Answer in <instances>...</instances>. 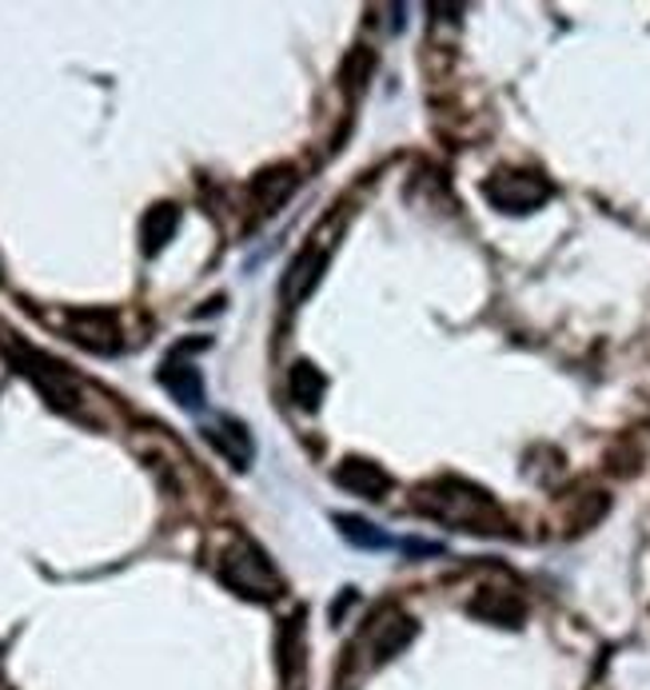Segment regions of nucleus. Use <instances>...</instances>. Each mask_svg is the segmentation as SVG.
<instances>
[{"instance_id":"nucleus-1","label":"nucleus","mask_w":650,"mask_h":690,"mask_svg":"<svg viewBox=\"0 0 650 690\" xmlns=\"http://www.w3.org/2000/svg\"><path fill=\"white\" fill-rule=\"evenodd\" d=\"M415 507L427 515V519L443 523V527L455 531H471V535H499L507 531V515L487 491L475 487L467 480H455V475H443V480H431L415 491Z\"/></svg>"},{"instance_id":"nucleus-2","label":"nucleus","mask_w":650,"mask_h":690,"mask_svg":"<svg viewBox=\"0 0 650 690\" xmlns=\"http://www.w3.org/2000/svg\"><path fill=\"white\" fill-rule=\"evenodd\" d=\"M9 360L21 375H29V380L37 383V391H41L52 408L81 411V383H76V375H72L64 363L49 360L44 351H32V348H24V343L21 348H9Z\"/></svg>"},{"instance_id":"nucleus-3","label":"nucleus","mask_w":650,"mask_h":690,"mask_svg":"<svg viewBox=\"0 0 650 690\" xmlns=\"http://www.w3.org/2000/svg\"><path fill=\"white\" fill-rule=\"evenodd\" d=\"M220 579L228 583L236 595H248V599H271L280 595V575L268 563L260 547L251 543H236L231 550H224L220 559Z\"/></svg>"},{"instance_id":"nucleus-4","label":"nucleus","mask_w":650,"mask_h":690,"mask_svg":"<svg viewBox=\"0 0 650 690\" xmlns=\"http://www.w3.org/2000/svg\"><path fill=\"white\" fill-rule=\"evenodd\" d=\"M550 184L543 181L539 172H495L487 184H483V196H487L491 208L510 212V216H527V212L543 208L550 200Z\"/></svg>"},{"instance_id":"nucleus-5","label":"nucleus","mask_w":650,"mask_h":690,"mask_svg":"<svg viewBox=\"0 0 650 690\" xmlns=\"http://www.w3.org/2000/svg\"><path fill=\"white\" fill-rule=\"evenodd\" d=\"M69 340L81 343L92 356H116L121 351V323L104 308L72 311L69 316Z\"/></svg>"},{"instance_id":"nucleus-6","label":"nucleus","mask_w":650,"mask_h":690,"mask_svg":"<svg viewBox=\"0 0 650 690\" xmlns=\"http://www.w3.org/2000/svg\"><path fill=\"white\" fill-rule=\"evenodd\" d=\"M323 268H328V251L323 248H303L296 260L288 264V271H283V280H280V296L283 303H303L316 291V284L323 280Z\"/></svg>"},{"instance_id":"nucleus-7","label":"nucleus","mask_w":650,"mask_h":690,"mask_svg":"<svg viewBox=\"0 0 650 690\" xmlns=\"http://www.w3.org/2000/svg\"><path fill=\"white\" fill-rule=\"evenodd\" d=\"M331 480L340 483L348 495H355V500H383L391 491V475L380 467V463L371 460H360V455H351V460H343L340 467H336V475Z\"/></svg>"},{"instance_id":"nucleus-8","label":"nucleus","mask_w":650,"mask_h":690,"mask_svg":"<svg viewBox=\"0 0 650 690\" xmlns=\"http://www.w3.org/2000/svg\"><path fill=\"white\" fill-rule=\"evenodd\" d=\"M161 388L168 391V395L176 403H180V408H188V411L204 408V375L196 368H192L188 360H184L180 351H172L168 360H164V368H161Z\"/></svg>"},{"instance_id":"nucleus-9","label":"nucleus","mask_w":650,"mask_h":690,"mask_svg":"<svg viewBox=\"0 0 650 690\" xmlns=\"http://www.w3.org/2000/svg\"><path fill=\"white\" fill-rule=\"evenodd\" d=\"M204 440H208L211 447L220 451L224 460H228L236 471L248 467L251 455H256V443H251L248 428H244L240 420H228V415H220V420H211L208 428H204Z\"/></svg>"},{"instance_id":"nucleus-10","label":"nucleus","mask_w":650,"mask_h":690,"mask_svg":"<svg viewBox=\"0 0 650 690\" xmlns=\"http://www.w3.org/2000/svg\"><path fill=\"white\" fill-rule=\"evenodd\" d=\"M176 228H180V208L168 200L152 204L148 212H144L141 220V248L144 256H161L164 248L172 244V236H176Z\"/></svg>"},{"instance_id":"nucleus-11","label":"nucleus","mask_w":650,"mask_h":690,"mask_svg":"<svg viewBox=\"0 0 650 690\" xmlns=\"http://www.w3.org/2000/svg\"><path fill=\"white\" fill-rule=\"evenodd\" d=\"M467 610L475 615V619L499 622V627H519L523 615H527V607H523L519 595H510V590H499V587L479 590V595L471 599Z\"/></svg>"},{"instance_id":"nucleus-12","label":"nucleus","mask_w":650,"mask_h":690,"mask_svg":"<svg viewBox=\"0 0 650 690\" xmlns=\"http://www.w3.org/2000/svg\"><path fill=\"white\" fill-rule=\"evenodd\" d=\"M288 391H291V400H296V408L316 411L323 403V395H328V380H323V371L316 368V363L300 360L288 375Z\"/></svg>"},{"instance_id":"nucleus-13","label":"nucleus","mask_w":650,"mask_h":690,"mask_svg":"<svg viewBox=\"0 0 650 690\" xmlns=\"http://www.w3.org/2000/svg\"><path fill=\"white\" fill-rule=\"evenodd\" d=\"M296 184H300V176H296L291 168H268L251 181V196H256L260 212H276L291 192H296Z\"/></svg>"},{"instance_id":"nucleus-14","label":"nucleus","mask_w":650,"mask_h":690,"mask_svg":"<svg viewBox=\"0 0 650 690\" xmlns=\"http://www.w3.org/2000/svg\"><path fill=\"white\" fill-rule=\"evenodd\" d=\"M411 635H415V622L407 619V615H391V619L375 622L371 627V650H375V659H391V655H400L403 647L411 642Z\"/></svg>"},{"instance_id":"nucleus-15","label":"nucleus","mask_w":650,"mask_h":690,"mask_svg":"<svg viewBox=\"0 0 650 690\" xmlns=\"http://www.w3.org/2000/svg\"><path fill=\"white\" fill-rule=\"evenodd\" d=\"M336 527H340V535L348 543H355V547H363V550H383V547H391V539L383 535L375 523H368V519H360V515H340L336 519Z\"/></svg>"}]
</instances>
